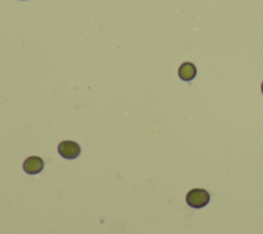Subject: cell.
<instances>
[{
	"instance_id": "cell-1",
	"label": "cell",
	"mask_w": 263,
	"mask_h": 234,
	"mask_svg": "<svg viewBox=\"0 0 263 234\" xmlns=\"http://www.w3.org/2000/svg\"><path fill=\"white\" fill-rule=\"evenodd\" d=\"M210 200V194L203 189H192L187 193L186 201L194 208H199L208 204Z\"/></svg>"
},
{
	"instance_id": "cell-2",
	"label": "cell",
	"mask_w": 263,
	"mask_h": 234,
	"mask_svg": "<svg viewBox=\"0 0 263 234\" xmlns=\"http://www.w3.org/2000/svg\"><path fill=\"white\" fill-rule=\"evenodd\" d=\"M59 153L66 159H74L80 154V147L72 141H64L58 147Z\"/></svg>"
},
{
	"instance_id": "cell-3",
	"label": "cell",
	"mask_w": 263,
	"mask_h": 234,
	"mask_svg": "<svg viewBox=\"0 0 263 234\" xmlns=\"http://www.w3.org/2000/svg\"><path fill=\"white\" fill-rule=\"evenodd\" d=\"M44 166V162L43 160L38 157V156H31V157H28L24 164H23V167H24V170L29 173V174H36L38 172H40L42 170Z\"/></svg>"
},
{
	"instance_id": "cell-4",
	"label": "cell",
	"mask_w": 263,
	"mask_h": 234,
	"mask_svg": "<svg viewBox=\"0 0 263 234\" xmlns=\"http://www.w3.org/2000/svg\"><path fill=\"white\" fill-rule=\"evenodd\" d=\"M178 74L180 76V78L184 81H190L192 80L195 75H196V68L192 63L186 62L184 64H182L179 68Z\"/></svg>"
},
{
	"instance_id": "cell-5",
	"label": "cell",
	"mask_w": 263,
	"mask_h": 234,
	"mask_svg": "<svg viewBox=\"0 0 263 234\" xmlns=\"http://www.w3.org/2000/svg\"><path fill=\"white\" fill-rule=\"evenodd\" d=\"M261 90H262V92H263V82H262V84H261Z\"/></svg>"
}]
</instances>
